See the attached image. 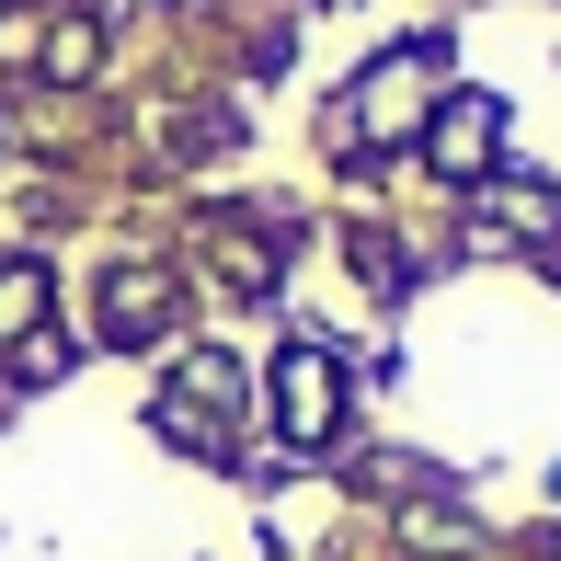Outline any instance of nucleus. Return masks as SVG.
Listing matches in <instances>:
<instances>
[{
	"label": "nucleus",
	"instance_id": "nucleus-1",
	"mask_svg": "<svg viewBox=\"0 0 561 561\" xmlns=\"http://www.w3.org/2000/svg\"><path fill=\"white\" fill-rule=\"evenodd\" d=\"M275 424H287V447H333L344 436V355L333 344L275 355Z\"/></svg>",
	"mask_w": 561,
	"mask_h": 561
},
{
	"label": "nucleus",
	"instance_id": "nucleus-2",
	"mask_svg": "<svg viewBox=\"0 0 561 561\" xmlns=\"http://www.w3.org/2000/svg\"><path fill=\"white\" fill-rule=\"evenodd\" d=\"M424 81H436V46H390V58H378L367 81L344 92V138H367V149L401 138V126L424 115Z\"/></svg>",
	"mask_w": 561,
	"mask_h": 561
},
{
	"label": "nucleus",
	"instance_id": "nucleus-3",
	"mask_svg": "<svg viewBox=\"0 0 561 561\" xmlns=\"http://www.w3.org/2000/svg\"><path fill=\"white\" fill-rule=\"evenodd\" d=\"M493 138H504V104L493 92H458V104H436V126H424V161H436L447 184H481V172H493Z\"/></svg>",
	"mask_w": 561,
	"mask_h": 561
},
{
	"label": "nucleus",
	"instance_id": "nucleus-4",
	"mask_svg": "<svg viewBox=\"0 0 561 561\" xmlns=\"http://www.w3.org/2000/svg\"><path fill=\"white\" fill-rule=\"evenodd\" d=\"M172 321V275L161 264H126L115 287H104V344H149Z\"/></svg>",
	"mask_w": 561,
	"mask_h": 561
},
{
	"label": "nucleus",
	"instance_id": "nucleus-5",
	"mask_svg": "<svg viewBox=\"0 0 561 561\" xmlns=\"http://www.w3.org/2000/svg\"><path fill=\"white\" fill-rule=\"evenodd\" d=\"M35 321H46V275L0 264V344H35Z\"/></svg>",
	"mask_w": 561,
	"mask_h": 561
},
{
	"label": "nucleus",
	"instance_id": "nucleus-6",
	"mask_svg": "<svg viewBox=\"0 0 561 561\" xmlns=\"http://www.w3.org/2000/svg\"><path fill=\"white\" fill-rule=\"evenodd\" d=\"M493 229H516V241H561V207H550L539 184H504L493 195Z\"/></svg>",
	"mask_w": 561,
	"mask_h": 561
},
{
	"label": "nucleus",
	"instance_id": "nucleus-7",
	"mask_svg": "<svg viewBox=\"0 0 561 561\" xmlns=\"http://www.w3.org/2000/svg\"><path fill=\"white\" fill-rule=\"evenodd\" d=\"M550 275H561V241H550Z\"/></svg>",
	"mask_w": 561,
	"mask_h": 561
}]
</instances>
